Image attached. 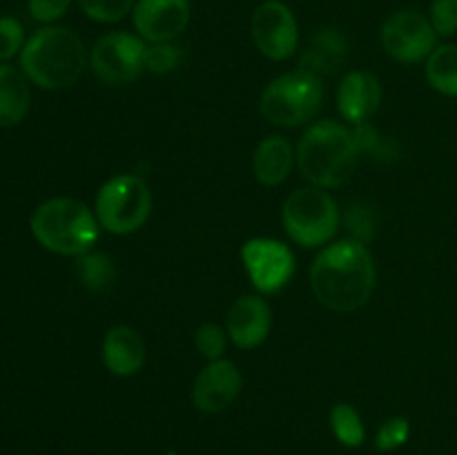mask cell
Listing matches in <instances>:
<instances>
[{
	"label": "cell",
	"instance_id": "cell-1",
	"mask_svg": "<svg viewBox=\"0 0 457 455\" xmlns=\"http://www.w3.org/2000/svg\"><path fill=\"white\" fill-rule=\"evenodd\" d=\"M311 288L330 310L353 312L364 306L375 290V259L369 245L355 239L324 245L312 261Z\"/></svg>",
	"mask_w": 457,
	"mask_h": 455
},
{
	"label": "cell",
	"instance_id": "cell-2",
	"mask_svg": "<svg viewBox=\"0 0 457 455\" xmlns=\"http://www.w3.org/2000/svg\"><path fill=\"white\" fill-rule=\"evenodd\" d=\"M360 156L353 129L335 120H320L299 141L297 168L311 186L333 190L351 181Z\"/></svg>",
	"mask_w": 457,
	"mask_h": 455
},
{
	"label": "cell",
	"instance_id": "cell-3",
	"mask_svg": "<svg viewBox=\"0 0 457 455\" xmlns=\"http://www.w3.org/2000/svg\"><path fill=\"white\" fill-rule=\"evenodd\" d=\"M87 49L70 27L47 25L25 40L21 52V70L29 83L43 89L71 87L83 76Z\"/></svg>",
	"mask_w": 457,
	"mask_h": 455
},
{
	"label": "cell",
	"instance_id": "cell-4",
	"mask_svg": "<svg viewBox=\"0 0 457 455\" xmlns=\"http://www.w3.org/2000/svg\"><path fill=\"white\" fill-rule=\"evenodd\" d=\"M31 235L45 250L80 257L98 241L101 223L96 212H92L83 201L54 196L40 203L31 214Z\"/></svg>",
	"mask_w": 457,
	"mask_h": 455
},
{
	"label": "cell",
	"instance_id": "cell-5",
	"mask_svg": "<svg viewBox=\"0 0 457 455\" xmlns=\"http://www.w3.org/2000/svg\"><path fill=\"white\" fill-rule=\"evenodd\" d=\"M324 101L321 79L303 70L277 76L259 96V110L270 123L281 128H299L320 112Z\"/></svg>",
	"mask_w": 457,
	"mask_h": 455
},
{
	"label": "cell",
	"instance_id": "cell-6",
	"mask_svg": "<svg viewBox=\"0 0 457 455\" xmlns=\"http://www.w3.org/2000/svg\"><path fill=\"white\" fill-rule=\"evenodd\" d=\"M339 208L324 187H299L286 199L281 221L290 239L303 248L328 245L339 228Z\"/></svg>",
	"mask_w": 457,
	"mask_h": 455
},
{
	"label": "cell",
	"instance_id": "cell-7",
	"mask_svg": "<svg viewBox=\"0 0 457 455\" xmlns=\"http://www.w3.org/2000/svg\"><path fill=\"white\" fill-rule=\"evenodd\" d=\"M152 212V192L141 177L116 174L107 178L96 194V217L112 235L141 230Z\"/></svg>",
	"mask_w": 457,
	"mask_h": 455
},
{
	"label": "cell",
	"instance_id": "cell-8",
	"mask_svg": "<svg viewBox=\"0 0 457 455\" xmlns=\"http://www.w3.org/2000/svg\"><path fill=\"white\" fill-rule=\"evenodd\" d=\"M147 45L141 36L112 31L101 36L89 54V65L101 83L119 87L134 83L145 71Z\"/></svg>",
	"mask_w": 457,
	"mask_h": 455
},
{
	"label": "cell",
	"instance_id": "cell-9",
	"mask_svg": "<svg viewBox=\"0 0 457 455\" xmlns=\"http://www.w3.org/2000/svg\"><path fill=\"white\" fill-rule=\"evenodd\" d=\"M382 47L393 61L413 65L431 56L437 47V31L420 12L400 9L384 21Z\"/></svg>",
	"mask_w": 457,
	"mask_h": 455
},
{
	"label": "cell",
	"instance_id": "cell-10",
	"mask_svg": "<svg viewBox=\"0 0 457 455\" xmlns=\"http://www.w3.org/2000/svg\"><path fill=\"white\" fill-rule=\"evenodd\" d=\"M241 261L253 285L262 294L279 293L295 275L293 250L277 239L257 236L245 241L241 248Z\"/></svg>",
	"mask_w": 457,
	"mask_h": 455
},
{
	"label": "cell",
	"instance_id": "cell-11",
	"mask_svg": "<svg viewBox=\"0 0 457 455\" xmlns=\"http://www.w3.org/2000/svg\"><path fill=\"white\" fill-rule=\"evenodd\" d=\"M250 31L259 52L270 61H286L299 47L297 18L281 0H266L259 4L250 21Z\"/></svg>",
	"mask_w": 457,
	"mask_h": 455
},
{
	"label": "cell",
	"instance_id": "cell-12",
	"mask_svg": "<svg viewBox=\"0 0 457 455\" xmlns=\"http://www.w3.org/2000/svg\"><path fill=\"white\" fill-rule=\"evenodd\" d=\"M190 0H137L134 29L147 43H172L190 22Z\"/></svg>",
	"mask_w": 457,
	"mask_h": 455
},
{
	"label": "cell",
	"instance_id": "cell-13",
	"mask_svg": "<svg viewBox=\"0 0 457 455\" xmlns=\"http://www.w3.org/2000/svg\"><path fill=\"white\" fill-rule=\"evenodd\" d=\"M241 386H244V377L235 361L214 360L196 375L195 386H192V401L201 413H221L237 400Z\"/></svg>",
	"mask_w": 457,
	"mask_h": 455
},
{
	"label": "cell",
	"instance_id": "cell-14",
	"mask_svg": "<svg viewBox=\"0 0 457 455\" xmlns=\"http://www.w3.org/2000/svg\"><path fill=\"white\" fill-rule=\"evenodd\" d=\"M272 326V312L270 306L259 294H245L239 297L228 310L226 330L230 342L237 348L244 351H253V348L262 346L270 335Z\"/></svg>",
	"mask_w": 457,
	"mask_h": 455
},
{
	"label": "cell",
	"instance_id": "cell-15",
	"mask_svg": "<svg viewBox=\"0 0 457 455\" xmlns=\"http://www.w3.org/2000/svg\"><path fill=\"white\" fill-rule=\"evenodd\" d=\"M382 103V83L370 71H351L337 89V107L344 120L353 125L369 123Z\"/></svg>",
	"mask_w": 457,
	"mask_h": 455
},
{
	"label": "cell",
	"instance_id": "cell-16",
	"mask_svg": "<svg viewBox=\"0 0 457 455\" xmlns=\"http://www.w3.org/2000/svg\"><path fill=\"white\" fill-rule=\"evenodd\" d=\"M103 364L116 377H132L145 364V342L129 326H114L103 339Z\"/></svg>",
	"mask_w": 457,
	"mask_h": 455
},
{
	"label": "cell",
	"instance_id": "cell-17",
	"mask_svg": "<svg viewBox=\"0 0 457 455\" xmlns=\"http://www.w3.org/2000/svg\"><path fill=\"white\" fill-rule=\"evenodd\" d=\"M348 58V43L346 36L333 27H324L312 34L308 40L306 49L299 58V70L315 74L317 79L321 76H333L344 67Z\"/></svg>",
	"mask_w": 457,
	"mask_h": 455
},
{
	"label": "cell",
	"instance_id": "cell-18",
	"mask_svg": "<svg viewBox=\"0 0 457 455\" xmlns=\"http://www.w3.org/2000/svg\"><path fill=\"white\" fill-rule=\"evenodd\" d=\"M295 159L297 154L293 152L288 138L279 136V134L266 136L253 154V172L262 186L277 187L290 177Z\"/></svg>",
	"mask_w": 457,
	"mask_h": 455
},
{
	"label": "cell",
	"instance_id": "cell-19",
	"mask_svg": "<svg viewBox=\"0 0 457 455\" xmlns=\"http://www.w3.org/2000/svg\"><path fill=\"white\" fill-rule=\"evenodd\" d=\"M31 92L25 71L0 62V128H13L29 112Z\"/></svg>",
	"mask_w": 457,
	"mask_h": 455
},
{
	"label": "cell",
	"instance_id": "cell-20",
	"mask_svg": "<svg viewBox=\"0 0 457 455\" xmlns=\"http://www.w3.org/2000/svg\"><path fill=\"white\" fill-rule=\"evenodd\" d=\"M427 79L436 92L457 98V45H440L427 58Z\"/></svg>",
	"mask_w": 457,
	"mask_h": 455
},
{
	"label": "cell",
	"instance_id": "cell-21",
	"mask_svg": "<svg viewBox=\"0 0 457 455\" xmlns=\"http://www.w3.org/2000/svg\"><path fill=\"white\" fill-rule=\"evenodd\" d=\"M76 275H79L83 288H87L89 293H105L116 281L114 259L105 252L89 250V252L80 254L79 261H76Z\"/></svg>",
	"mask_w": 457,
	"mask_h": 455
},
{
	"label": "cell",
	"instance_id": "cell-22",
	"mask_svg": "<svg viewBox=\"0 0 457 455\" xmlns=\"http://www.w3.org/2000/svg\"><path fill=\"white\" fill-rule=\"evenodd\" d=\"M330 431L337 437L339 444L348 449H357L366 440V426L361 422V415L351 404H335L330 410Z\"/></svg>",
	"mask_w": 457,
	"mask_h": 455
},
{
	"label": "cell",
	"instance_id": "cell-23",
	"mask_svg": "<svg viewBox=\"0 0 457 455\" xmlns=\"http://www.w3.org/2000/svg\"><path fill=\"white\" fill-rule=\"evenodd\" d=\"M353 134H355L357 147H360L361 154H370L378 161H395L400 156V145H397L395 138L382 134L370 123L355 125Z\"/></svg>",
	"mask_w": 457,
	"mask_h": 455
},
{
	"label": "cell",
	"instance_id": "cell-24",
	"mask_svg": "<svg viewBox=\"0 0 457 455\" xmlns=\"http://www.w3.org/2000/svg\"><path fill=\"white\" fill-rule=\"evenodd\" d=\"M344 223H346V230L351 235L348 239H355L364 245H369L375 239V232H378V214H375V210L370 205H351L346 217H344Z\"/></svg>",
	"mask_w": 457,
	"mask_h": 455
},
{
	"label": "cell",
	"instance_id": "cell-25",
	"mask_svg": "<svg viewBox=\"0 0 457 455\" xmlns=\"http://www.w3.org/2000/svg\"><path fill=\"white\" fill-rule=\"evenodd\" d=\"M87 18L96 22H119L134 9L137 0H76Z\"/></svg>",
	"mask_w": 457,
	"mask_h": 455
},
{
	"label": "cell",
	"instance_id": "cell-26",
	"mask_svg": "<svg viewBox=\"0 0 457 455\" xmlns=\"http://www.w3.org/2000/svg\"><path fill=\"white\" fill-rule=\"evenodd\" d=\"M196 351L208 361L223 360V352L228 346V330H223L217 324H201L195 333Z\"/></svg>",
	"mask_w": 457,
	"mask_h": 455
},
{
	"label": "cell",
	"instance_id": "cell-27",
	"mask_svg": "<svg viewBox=\"0 0 457 455\" xmlns=\"http://www.w3.org/2000/svg\"><path fill=\"white\" fill-rule=\"evenodd\" d=\"M181 62V49L172 43H152L145 52V70L152 74H170Z\"/></svg>",
	"mask_w": 457,
	"mask_h": 455
},
{
	"label": "cell",
	"instance_id": "cell-28",
	"mask_svg": "<svg viewBox=\"0 0 457 455\" xmlns=\"http://www.w3.org/2000/svg\"><path fill=\"white\" fill-rule=\"evenodd\" d=\"M25 47V29L13 16H0V62H9Z\"/></svg>",
	"mask_w": 457,
	"mask_h": 455
},
{
	"label": "cell",
	"instance_id": "cell-29",
	"mask_svg": "<svg viewBox=\"0 0 457 455\" xmlns=\"http://www.w3.org/2000/svg\"><path fill=\"white\" fill-rule=\"evenodd\" d=\"M411 437V424L406 418H388L386 422L379 426L378 437H375V446L379 451H395L404 446Z\"/></svg>",
	"mask_w": 457,
	"mask_h": 455
},
{
	"label": "cell",
	"instance_id": "cell-30",
	"mask_svg": "<svg viewBox=\"0 0 457 455\" xmlns=\"http://www.w3.org/2000/svg\"><path fill=\"white\" fill-rule=\"evenodd\" d=\"M428 21H431L437 36L449 38V36L457 34V0H433Z\"/></svg>",
	"mask_w": 457,
	"mask_h": 455
},
{
	"label": "cell",
	"instance_id": "cell-31",
	"mask_svg": "<svg viewBox=\"0 0 457 455\" xmlns=\"http://www.w3.org/2000/svg\"><path fill=\"white\" fill-rule=\"evenodd\" d=\"M70 4L71 0H29V13L34 21L52 25L58 18L65 16Z\"/></svg>",
	"mask_w": 457,
	"mask_h": 455
}]
</instances>
